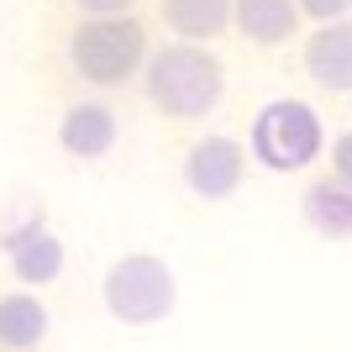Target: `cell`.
<instances>
[{"label":"cell","mask_w":352,"mask_h":352,"mask_svg":"<svg viewBox=\"0 0 352 352\" xmlns=\"http://www.w3.org/2000/svg\"><path fill=\"white\" fill-rule=\"evenodd\" d=\"M142 79H147V100L153 111L168 121H195L216 111L221 89H226V74H221V58L206 43H163L158 53L142 58Z\"/></svg>","instance_id":"1"},{"label":"cell","mask_w":352,"mask_h":352,"mask_svg":"<svg viewBox=\"0 0 352 352\" xmlns=\"http://www.w3.org/2000/svg\"><path fill=\"white\" fill-rule=\"evenodd\" d=\"M147 58V32L137 16L111 11V16H85L79 27L69 32V63L74 74L95 89H116L126 79L142 74Z\"/></svg>","instance_id":"2"},{"label":"cell","mask_w":352,"mask_h":352,"mask_svg":"<svg viewBox=\"0 0 352 352\" xmlns=\"http://www.w3.org/2000/svg\"><path fill=\"white\" fill-rule=\"evenodd\" d=\"M105 310L126 326H153L174 310V268L158 252H126L105 268Z\"/></svg>","instance_id":"3"},{"label":"cell","mask_w":352,"mask_h":352,"mask_svg":"<svg viewBox=\"0 0 352 352\" xmlns=\"http://www.w3.org/2000/svg\"><path fill=\"white\" fill-rule=\"evenodd\" d=\"M321 142H326L321 116H316L305 100H274L252 121V153H258V163L274 168V174L305 168V163L321 153Z\"/></svg>","instance_id":"4"},{"label":"cell","mask_w":352,"mask_h":352,"mask_svg":"<svg viewBox=\"0 0 352 352\" xmlns=\"http://www.w3.org/2000/svg\"><path fill=\"white\" fill-rule=\"evenodd\" d=\"M248 174V153L236 137H206V142L190 147L184 158V184H190L200 200H226V195L242 184Z\"/></svg>","instance_id":"5"},{"label":"cell","mask_w":352,"mask_h":352,"mask_svg":"<svg viewBox=\"0 0 352 352\" xmlns=\"http://www.w3.org/2000/svg\"><path fill=\"white\" fill-rule=\"evenodd\" d=\"M305 69L331 95H347L352 89V27H347V16L342 21H316V37L305 43Z\"/></svg>","instance_id":"6"},{"label":"cell","mask_w":352,"mask_h":352,"mask_svg":"<svg viewBox=\"0 0 352 352\" xmlns=\"http://www.w3.org/2000/svg\"><path fill=\"white\" fill-rule=\"evenodd\" d=\"M58 142L69 158H100V153H111V142H116V111L105 100L69 105L58 121Z\"/></svg>","instance_id":"7"},{"label":"cell","mask_w":352,"mask_h":352,"mask_svg":"<svg viewBox=\"0 0 352 352\" xmlns=\"http://www.w3.org/2000/svg\"><path fill=\"white\" fill-rule=\"evenodd\" d=\"M232 27L258 47H279L294 37L300 11H294V0H232Z\"/></svg>","instance_id":"8"},{"label":"cell","mask_w":352,"mask_h":352,"mask_svg":"<svg viewBox=\"0 0 352 352\" xmlns=\"http://www.w3.org/2000/svg\"><path fill=\"white\" fill-rule=\"evenodd\" d=\"M158 16L184 43H210L232 27V0H158Z\"/></svg>","instance_id":"9"},{"label":"cell","mask_w":352,"mask_h":352,"mask_svg":"<svg viewBox=\"0 0 352 352\" xmlns=\"http://www.w3.org/2000/svg\"><path fill=\"white\" fill-rule=\"evenodd\" d=\"M63 268V242L43 226H27L21 236H11V274L21 284H53Z\"/></svg>","instance_id":"10"},{"label":"cell","mask_w":352,"mask_h":352,"mask_svg":"<svg viewBox=\"0 0 352 352\" xmlns=\"http://www.w3.org/2000/svg\"><path fill=\"white\" fill-rule=\"evenodd\" d=\"M47 337V305L37 294H0V347H37Z\"/></svg>","instance_id":"11"},{"label":"cell","mask_w":352,"mask_h":352,"mask_svg":"<svg viewBox=\"0 0 352 352\" xmlns=\"http://www.w3.org/2000/svg\"><path fill=\"white\" fill-rule=\"evenodd\" d=\"M310 221L321 226L326 236H347V226H352V206H347V179H337V174H326V179H316V190H310Z\"/></svg>","instance_id":"12"},{"label":"cell","mask_w":352,"mask_h":352,"mask_svg":"<svg viewBox=\"0 0 352 352\" xmlns=\"http://www.w3.org/2000/svg\"><path fill=\"white\" fill-rule=\"evenodd\" d=\"M352 0H294V11L310 16V21H342Z\"/></svg>","instance_id":"13"},{"label":"cell","mask_w":352,"mask_h":352,"mask_svg":"<svg viewBox=\"0 0 352 352\" xmlns=\"http://www.w3.org/2000/svg\"><path fill=\"white\" fill-rule=\"evenodd\" d=\"M85 16H111V11H132V0H74Z\"/></svg>","instance_id":"14"},{"label":"cell","mask_w":352,"mask_h":352,"mask_svg":"<svg viewBox=\"0 0 352 352\" xmlns=\"http://www.w3.org/2000/svg\"><path fill=\"white\" fill-rule=\"evenodd\" d=\"M331 153H337V179H347V184H352V137L342 132V137H337V147H331Z\"/></svg>","instance_id":"15"}]
</instances>
